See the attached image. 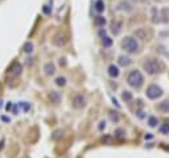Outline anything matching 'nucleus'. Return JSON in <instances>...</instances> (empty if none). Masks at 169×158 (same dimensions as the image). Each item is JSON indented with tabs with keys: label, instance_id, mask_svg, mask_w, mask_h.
I'll return each mask as SVG.
<instances>
[{
	"label": "nucleus",
	"instance_id": "obj_4",
	"mask_svg": "<svg viewBox=\"0 0 169 158\" xmlns=\"http://www.w3.org/2000/svg\"><path fill=\"white\" fill-rule=\"evenodd\" d=\"M162 95V91L160 86L157 85H150L147 89V96L151 98V100H156V98H158Z\"/></svg>",
	"mask_w": 169,
	"mask_h": 158
},
{
	"label": "nucleus",
	"instance_id": "obj_1",
	"mask_svg": "<svg viewBox=\"0 0 169 158\" xmlns=\"http://www.w3.org/2000/svg\"><path fill=\"white\" fill-rule=\"evenodd\" d=\"M127 81L132 88H140L144 82V77L139 71H132L130 75H128Z\"/></svg>",
	"mask_w": 169,
	"mask_h": 158
},
{
	"label": "nucleus",
	"instance_id": "obj_13",
	"mask_svg": "<svg viewBox=\"0 0 169 158\" xmlns=\"http://www.w3.org/2000/svg\"><path fill=\"white\" fill-rule=\"evenodd\" d=\"M94 24L98 26V27H102V26L106 24V19L102 17V16H98V17H95V20H94Z\"/></svg>",
	"mask_w": 169,
	"mask_h": 158
},
{
	"label": "nucleus",
	"instance_id": "obj_6",
	"mask_svg": "<svg viewBox=\"0 0 169 158\" xmlns=\"http://www.w3.org/2000/svg\"><path fill=\"white\" fill-rule=\"evenodd\" d=\"M8 73H9V76H12V77L19 76L20 73H21V65H20L19 63H13V64H12V67L9 68Z\"/></svg>",
	"mask_w": 169,
	"mask_h": 158
},
{
	"label": "nucleus",
	"instance_id": "obj_7",
	"mask_svg": "<svg viewBox=\"0 0 169 158\" xmlns=\"http://www.w3.org/2000/svg\"><path fill=\"white\" fill-rule=\"evenodd\" d=\"M53 41H54V44H56V45H58V47H62L63 44L66 43L65 36H63V35H61V33L57 35V36L54 37V40H53Z\"/></svg>",
	"mask_w": 169,
	"mask_h": 158
},
{
	"label": "nucleus",
	"instance_id": "obj_16",
	"mask_svg": "<svg viewBox=\"0 0 169 158\" xmlns=\"http://www.w3.org/2000/svg\"><path fill=\"white\" fill-rule=\"evenodd\" d=\"M148 124H150V126L155 128L157 125V118L156 117H150V120H148Z\"/></svg>",
	"mask_w": 169,
	"mask_h": 158
},
{
	"label": "nucleus",
	"instance_id": "obj_5",
	"mask_svg": "<svg viewBox=\"0 0 169 158\" xmlns=\"http://www.w3.org/2000/svg\"><path fill=\"white\" fill-rule=\"evenodd\" d=\"M73 105H74V108H77V109H82V108L86 105V98H84L82 95L74 96V98H73Z\"/></svg>",
	"mask_w": 169,
	"mask_h": 158
},
{
	"label": "nucleus",
	"instance_id": "obj_19",
	"mask_svg": "<svg viewBox=\"0 0 169 158\" xmlns=\"http://www.w3.org/2000/svg\"><path fill=\"white\" fill-rule=\"evenodd\" d=\"M160 132L162 133V134H168V133H169V124L162 125V126L160 128Z\"/></svg>",
	"mask_w": 169,
	"mask_h": 158
},
{
	"label": "nucleus",
	"instance_id": "obj_2",
	"mask_svg": "<svg viewBox=\"0 0 169 158\" xmlns=\"http://www.w3.org/2000/svg\"><path fill=\"white\" fill-rule=\"evenodd\" d=\"M122 48L124 51L133 53L139 49V44L133 37H126V39H123V41H122Z\"/></svg>",
	"mask_w": 169,
	"mask_h": 158
},
{
	"label": "nucleus",
	"instance_id": "obj_11",
	"mask_svg": "<svg viewBox=\"0 0 169 158\" xmlns=\"http://www.w3.org/2000/svg\"><path fill=\"white\" fill-rule=\"evenodd\" d=\"M119 64L123 65V67H127V65H130V64H131V60L128 57H126V56H120V57H119Z\"/></svg>",
	"mask_w": 169,
	"mask_h": 158
},
{
	"label": "nucleus",
	"instance_id": "obj_21",
	"mask_svg": "<svg viewBox=\"0 0 169 158\" xmlns=\"http://www.w3.org/2000/svg\"><path fill=\"white\" fill-rule=\"evenodd\" d=\"M111 120H112V121H118L119 118H118V116H116V114H111Z\"/></svg>",
	"mask_w": 169,
	"mask_h": 158
},
{
	"label": "nucleus",
	"instance_id": "obj_17",
	"mask_svg": "<svg viewBox=\"0 0 169 158\" xmlns=\"http://www.w3.org/2000/svg\"><path fill=\"white\" fill-rule=\"evenodd\" d=\"M50 98H52V100H54V102H56V104L59 102V95H58V93H56V92H52Z\"/></svg>",
	"mask_w": 169,
	"mask_h": 158
},
{
	"label": "nucleus",
	"instance_id": "obj_14",
	"mask_svg": "<svg viewBox=\"0 0 169 158\" xmlns=\"http://www.w3.org/2000/svg\"><path fill=\"white\" fill-rule=\"evenodd\" d=\"M23 49H24V52H27V53H32L33 52V44L31 41H28V43L24 44Z\"/></svg>",
	"mask_w": 169,
	"mask_h": 158
},
{
	"label": "nucleus",
	"instance_id": "obj_18",
	"mask_svg": "<svg viewBox=\"0 0 169 158\" xmlns=\"http://www.w3.org/2000/svg\"><path fill=\"white\" fill-rule=\"evenodd\" d=\"M111 44H112V40L110 37H103V45L104 47H111Z\"/></svg>",
	"mask_w": 169,
	"mask_h": 158
},
{
	"label": "nucleus",
	"instance_id": "obj_8",
	"mask_svg": "<svg viewBox=\"0 0 169 158\" xmlns=\"http://www.w3.org/2000/svg\"><path fill=\"white\" fill-rule=\"evenodd\" d=\"M44 71H45V73H46V75H48V76H52V75H53V73H54V72H56V67H54V65H53V64H52V63H48V64H46V65H45V67H44Z\"/></svg>",
	"mask_w": 169,
	"mask_h": 158
},
{
	"label": "nucleus",
	"instance_id": "obj_9",
	"mask_svg": "<svg viewBox=\"0 0 169 158\" xmlns=\"http://www.w3.org/2000/svg\"><path fill=\"white\" fill-rule=\"evenodd\" d=\"M108 75H110L111 77H118L119 76L118 67H115V65H110V67H108Z\"/></svg>",
	"mask_w": 169,
	"mask_h": 158
},
{
	"label": "nucleus",
	"instance_id": "obj_10",
	"mask_svg": "<svg viewBox=\"0 0 169 158\" xmlns=\"http://www.w3.org/2000/svg\"><path fill=\"white\" fill-rule=\"evenodd\" d=\"M158 109L162 110L164 113H168V112H169V101H162V102H160V105H158Z\"/></svg>",
	"mask_w": 169,
	"mask_h": 158
},
{
	"label": "nucleus",
	"instance_id": "obj_12",
	"mask_svg": "<svg viewBox=\"0 0 169 158\" xmlns=\"http://www.w3.org/2000/svg\"><path fill=\"white\" fill-rule=\"evenodd\" d=\"M95 9L98 12H103L104 11V3L103 0H97L95 2Z\"/></svg>",
	"mask_w": 169,
	"mask_h": 158
},
{
	"label": "nucleus",
	"instance_id": "obj_15",
	"mask_svg": "<svg viewBox=\"0 0 169 158\" xmlns=\"http://www.w3.org/2000/svg\"><path fill=\"white\" fill-rule=\"evenodd\" d=\"M56 84L58 86H63L66 84V78L65 77H57L56 78Z\"/></svg>",
	"mask_w": 169,
	"mask_h": 158
},
{
	"label": "nucleus",
	"instance_id": "obj_20",
	"mask_svg": "<svg viewBox=\"0 0 169 158\" xmlns=\"http://www.w3.org/2000/svg\"><path fill=\"white\" fill-rule=\"evenodd\" d=\"M123 100L131 101V100H132V95H131L130 92H124V93H123Z\"/></svg>",
	"mask_w": 169,
	"mask_h": 158
},
{
	"label": "nucleus",
	"instance_id": "obj_3",
	"mask_svg": "<svg viewBox=\"0 0 169 158\" xmlns=\"http://www.w3.org/2000/svg\"><path fill=\"white\" fill-rule=\"evenodd\" d=\"M143 67L148 73H150V75H156V73L160 72V65H158V63L156 60H152V58L147 60L143 64Z\"/></svg>",
	"mask_w": 169,
	"mask_h": 158
}]
</instances>
